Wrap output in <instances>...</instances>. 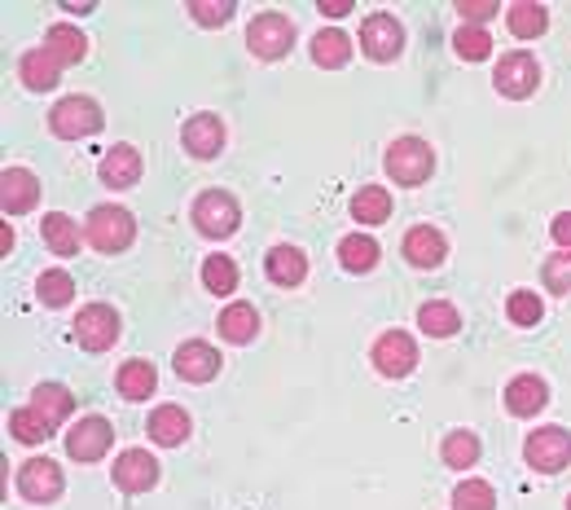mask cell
I'll return each instance as SVG.
<instances>
[{
	"label": "cell",
	"mask_w": 571,
	"mask_h": 510,
	"mask_svg": "<svg viewBox=\"0 0 571 510\" xmlns=\"http://www.w3.org/2000/svg\"><path fill=\"white\" fill-rule=\"evenodd\" d=\"M133 238H137V221H133L128 208H120V202H101V208H92L88 221H84V242L101 256L128 251Z\"/></svg>",
	"instance_id": "obj_1"
},
{
	"label": "cell",
	"mask_w": 571,
	"mask_h": 510,
	"mask_svg": "<svg viewBox=\"0 0 571 510\" xmlns=\"http://www.w3.org/2000/svg\"><path fill=\"white\" fill-rule=\"evenodd\" d=\"M243 225V208L228 189H202L194 198V229L202 238H234Z\"/></svg>",
	"instance_id": "obj_2"
},
{
	"label": "cell",
	"mask_w": 571,
	"mask_h": 510,
	"mask_svg": "<svg viewBox=\"0 0 571 510\" xmlns=\"http://www.w3.org/2000/svg\"><path fill=\"white\" fill-rule=\"evenodd\" d=\"M387 176L396 181V185H426L431 181V172H435V150L422 141V137H396L392 146H387Z\"/></svg>",
	"instance_id": "obj_3"
},
{
	"label": "cell",
	"mask_w": 571,
	"mask_h": 510,
	"mask_svg": "<svg viewBox=\"0 0 571 510\" xmlns=\"http://www.w3.org/2000/svg\"><path fill=\"white\" fill-rule=\"evenodd\" d=\"M105 124V115H101V107L92 97H62L58 107L49 111V133L53 137H62V141H79V137H92L97 128Z\"/></svg>",
	"instance_id": "obj_4"
},
{
	"label": "cell",
	"mask_w": 571,
	"mask_h": 510,
	"mask_svg": "<svg viewBox=\"0 0 571 510\" xmlns=\"http://www.w3.org/2000/svg\"><path fill=\"white\" fill-rule=\"evenodd\" d=\"M71 339L84 352L114 348V339H120V313H114L110 303H88V309H79V318L71 322Z\"/></svg>",
	"instance_id": "obj_5"
},
{
	"label": "cell",
	"mask_w": 571,
	"mask_h": 510,
	"mask_svg": "<svg viewBox=\"0 0 571 510\" xmlns=\"http://www.w3.org/2000/svg\"><path fill=\"white\" fill-rule=\"evenodd\" d=\"M290 45H295V23H290L286 14H273V10H269V14L251 18V27H247V49H251L260 62L286 58Z\"/></svg>",
	"instance_id": "obj_6"
},
{
	"label": "cell",
	"mask_w": 571,
	"mask_h": 510,
	"mask_svg": "<svg viewBox=\"0 0 571 510\" xmlns=\"http://www.w3.org/2000/svg\"><path fill=\"white\" fill-rule=\"evenodd\" d=\"M523 462L541 475H554L562 467H571V432L562 427H536L523 445Z\"/></svg>",
	"instance_id": "obj_7"
},
{
	"label": "cell",
	"mask_w": 571,
	"mask_h": 510,
	"mask_svg": "<svg viewBox=\"0 0 571 510\" xmlns=\"http://www.w3.org/2000/svg\"><path fill=\"white\" fill-rule=\"evenodd\" d=\"M110 445H114V427L101 419V414H88V419H79L71 432H66V458L71 462H101L105 453H110Z\"/></svg>",
	"instance_id": "obj_8"
},
{
	"label": "cell",
	"mask_w": 571,
	"mask_h": 510,
	"mask_svg": "<svg viewBox=\"0 0 571 510\" xmlns=\"http://www.w3.org/2000/svg\"><path fill=\"white\" fill-rule=\"evenodd\" d=\"M361 49L370 62H396L405 49V27L392 14H370L361 23Z\"/></svg>",
	"instance_id": "obj_9"
},
{
	"label": "cell",
	"mask_w": 571,
	"mask_h": 510,
	"mask_svg": "<svg viewBox=\"0 0 571 510\" xmlns=\"http://www.w3.org/2000/svg\"><path fill=\"white\" fill-rule=\"evenodd\" d=\"M493 84H497L501 97L523 101V97L536 92V84H541V66H536L532 53H506V58L497 62V71H493Z\"/></svg>",
	"instance_id": "obj_10"
},
{
	"label": "cell",
	"mask_w": 571,
	"mask_h": 510,
	"mask_svg": "<svg viewBox=\"0 0 571 510\" xmlns=\"http://www.w3.org/2000/svg\"><path fill=\"white\" fill-rule=\"evenodd\" d=\"M370 357H374V370H378L383 378H405V374H413V365H418V344H413L405 331H383Z\"/></svg>",
	"instance_id": "obj_11"
},
{
	"label": "cell",
	"mask_w": 571,
	"mask_h": 510,
	"mask_svg": "<svg viewBox=\"0 0 571 510\" xmlns=\"http://www.w3.org/2000/svg\"><path fill=\"white\" fill-rule=\"evenodd\" d=\"M181 146H185V154H194V159H215L220 146H224V120L211 115V111L189 115L185 128H181Z\"/></svg>",
	"instance_id": "obj_12"
},
{
	"label": "cell",
	"mask_w": 571,
	"mask_h": 510,
	"mask_svg": "<svg viewBox=\"0 0 571 510\" xmlns=\"http://www.w3.org/2000/svg\"><path fill=\"white\" fill-rule=\"evenodd\" d=\"M18 493L27 501H58L62 497V471L49 458H32L18 467Z\"/></svg>",
	"instance_id": "obj_13"
},
{
	"label": "cell",
	"mask_w": 571,
	"mask_h": 510,
	"mask_svg": "<svg viewBox=\"0 0 571 510\" xmlns=\"http://www.w3.org/2000/svg\"><path fill=\"white\" fill-rule=\"evenodd\" d=\"M114 484L124 493H150L159 484V462L146 449H124L114 458Z\"/></svg>",
	"instance_id": "obj_14"
},
{
	"label": "cell",
	"mask_w": 571,
	"mask_h": 510,
	"mask_svg": "<svg viewBox=\"0 0 571 510\" xmlns=\"http://www.w3.org/2000/svg\"><path fill=\"white\" fill-rule=\"evenodd\" d=\"M172 365H176V374H181L185 383H211V378L220 374V352H215L211 344H202V339H189V344L176 348Z\"/></svg>",
	"instance_id": "obj_15"
},
{
	"label": "cell",
	"mask_w": 571,
	"mask_h": 510,
	"mask_svg": "<svg viewBox=\"0 0 571 510\" xmlns=\"http://www.w3.org/2000/svg\"><path fill=\"white\" fill-rule=\"evenodd\" d=\"M36 198H40V181L27 167H5V176H0V208H5V216L32 212Z\"/></svg>",
	"instance_id": "obj_16"
},
{
	"label": "cell",
	"mask_w": 571,
	"mask_h": 510,
	"mask_svg": "<svg viewBox=\"0 0 571 510\" xmlns=\"http://www.w3.org/2000/svg\"><path fill=\"white\" fill-rule=\"evenodd\" d=\"M444 256H448V242H444V234L435 225H413L405 234V260L413 269H439Z\"/></svg>",
	"instance_id": "obj_17"
},
{
	"label": "cell",
	"mask_w": 571,
	"mask_h": 510,
	"mask_svg": "<svg viewBox=\"0 0 571 510\" xmlns=\"http://www.w3.org/2000/svg\"><path fill=\"white\" fill-rule=\"evenodd\" d=\"M545 405H549V387H545L536 374L510 378V387H506V410H510L514 419H536Z\"/></svg>",
	"instance_id": "obj_18"
},
{
	"label": "cell",
	"mask_w": 571,
	"mask_h": 510,
	"mask_svg": "<svg viewBox=\"0 0 571 510\" xmlns=\"http://www.w3.org/2000/svg\"><path fill=\"white\" fill-rule=\"evenodd\" d=\"M141 154H137V146H114V150H105V159H101V185L105 189H128V185H137L141 181Z\"/></svg>",
	"instance_id": "obj_19"
},
{
	"label": "cell",
	"mask_w": 571,
	"mask_h": 510,
	"mask_svg": "<svg viewBox=\"0 0 571 510\" xmlns=\"http://www.w3.org/2000/svg\"><path fill=\"white\" fill-rule=\"evenodd\" d=\"M264 273H269V282L273 286H299L303 277H308V256L299 251V247H290V242H282V247H273L269 256H264Z\"/></svg>",
	"instance_id": "obj_20"
},
{
	"label": "cell",
	"mask_w": 571,
	"mask_h": 510,
	"mask_svg": "<svg viewBox=\"0 0 571 510\" xmlns=\"http://www.w3.org/2000/svg\"><path fill=\"white\" fill-rule=\"evenodd\" d=\"M32 410L49 423V432H58V427L75 414V396H71L62 383H40V387L32 391Z\"/></svg>",
	"instance_id": "obj_21"
},
{
	"label": "cell",
	"mask_w": 571,
	"mask_h": 510,
	"mask_svg": "<svg viewBox=\"0 0 571 510\" xmlns=\"http://www.w3.org/2000/svg\"><path fill=\"white\" fill-rule=\"evenodd\" d=\"M146 432H150L154 445L176 449V445L189 440V414L181 410V405H159V410L150 414V423H146Z\"/></svg>",
	"instance_id": "obj_22"
},
{
	"label": "cell",
	"mask_w": 571,
	"mask_h": 510,
	"mask_svg": "<svg viewBox=\"0 0 571 510\" xmlns=\"http://www.w3.org/2000/svg\"><path fill=\"white\" fill-rule=\"evenodd\" d=\"M260 335V313H256V303L247 299H234L228 309L220 313V339L228 344H251Z\"/></svg>",
	"instance_id": "obj_23"
},
{
	"label": "cell",
	"mask_w": 571,
	"mask_h": 510,
	"mask_svg": "<svg viewBox=\"0 0 571 510\" xmlns=\"http://www.w3.org/2000/svg\"><path fill=\"white\" fill-rule=\"evenodd\" d=\"M58 75H62V62H58L45 45L32 49V53H23V62H18V79H23L27 88H36V92L58 88Z\"/></svg>",
	"instance_id": "obj_24"
},
{
	"label": "cell",
	"mask_w": 571,
	"mask_h": 510,
	"mask_svg": "<svg viewBox=\"0 0 571 510\" xmlns=\"http://www.w3.org/2000/svg\"><path fill=\"white\" fill-rule=\"evenodd\" d=\"M114 387H120V396H124V400H150V391L159 387V374H154V365H150V361L133 357V361H124V365H120V374H114Z\"/></svg>",
	"instance_id": "obj_25"
},
{
	"label": "cell",
	"mask_w": 571,
	"mask_h": 510,
	"mask_svg": "<svg viewBox=\"0 0 571 510\" xmlns=\"http://www.w3.org/2000/svg\"><path fill=\"white\" fill-rule=\"evenodd\" d=\"M418 326L431 339H452L457 331H462V313H457L448 299H431V303H422V309H418Z\"/></svg>",
	"instance_id": "obj_26"
},
{
	"label": "cell",
	"mask_w": 571,
	"mask_h": 510,
	"mask_svg": "<svg viewBox=\"0 0 571 510\" xmlns=\"http://www.w3.org/2000/svg\"><path fill=\"white\" fill-rule=\"evenodd\" d=\"M45 49L62 62V66H75V62H84V53H88V40H84V32L79 27H71V23H58V27H49V36H45Z\"/></svg>",
	"instance_id": "obj_27"
},
{
	"label": "cell",
	"mask_w": 571,
	"mask_h": 510,
	"mask_svg": "<svg viewBox=\"0 0 571 510\" xmlns=\"http://www.w3.org/2000/svg\"><path fill=\"white\" fill-rule=\"evenodd\" d=\"M348 58H352V40L343 36L338 27H330V32H316V36H312V62H316V66L338 71V66H348Z\"/></svg>",
	"instance_id": "obj_28"
},
{
	"label": "cell",
	"mask_w": 571,
	"mask_h": 510,
	"mask_svg": "<svg viewBox=\"0 0 571 510\" xmlns=\"http://www.w3.org/2000/svg\"><path fill=\"white\" fill-rule=\"evenodd\" d=\"M392 216V194L383 185H365L361 194H352V221L357 225H383Z\"/></svg>",
	"instance_id": "obj_29"
},
{
	"label": "cell",
	"mask_w": 571,
	"mask_h": 510,
	"mask_svg": "<svg viewBox=\"0 0 571 510\" xmlns=\"http://www.w3.org/2000/svg\"><path fill=\"white\" fill-rule=\"evenodd\" d=\"M40 234H45V247L53 256H75L79 251V225L66 212H49L45 225H40Z\"/></svg>",
	"instance_id": "obj_30"
},
{
	"label": "cell",
	"mask_w": 571,
	"mask_h": 510,
	"mask_svg": "<svg viewBox=\"0 0 571 510\" xmlns=\"http://www.w3.org/2000/svg\"><path fill=\"white\" fill-rule=\"evenodd\" d=\"M338 264L348 273H370L378 264V242L365 238V234H348L338 242Z\"/></svg>",
	"instance_id": "obj_31"
},
{
	"label": "cell",
	"mask_w": 571,
	"mask_h": 510,
	"mask_svg": "<svg viewBox=\"0 0 571 510\" xmlns=\"http://www.w3.org/2000/svg\"><path fill=\"white\" fill-rule=\"evenodd\" d=\"M475 462H480V436L475 432H448L444 436V467L471 471Z\"/></svg>",
	"instance_id": "obj_32"
},
{
	"label": "cell",
	"mask_w": 571,
	"mask_h": 510,
	"mask_svg": "<svg viewBox=\"0 0 571 510\" xmlns=\"http://www.w3.org/2000/svg\"><path fill=\"white\" fill-rule=\"evenodd\" d=\"M202 286L211 290V295H234L238 290V264L228 260V256H207L202 260Z\"/></svg>",
	"instance_id": "obj_33"
},
{
	"label": "cell",
	"mask_w": 571,
	"mask_h": 510,
	"mask_svg": "<svg viewBox=\"0 0 571 510\" xmlns=\"http://www.w3.org/2000/svg\"><path fill=\"white\" fill-rule=\"evenodd\" d=\"M36 295H40V303H49V309H66V303L75 299V282H71L66 269H45L36 277Z\"/></svg>",
	"instance_id": "obj_34"
},
{
	"label": "cell",
	"mask_w": 571,
	"mask_h": 510,
	"mask_svg": "<svg viewBox=\"0 0 571 510\" xmlns=\"http://www.w3.org/2000/svg\"><path fill=\"white\" fill-rule=\"evenodd\" d=\"M506 23H510V32H514L519 40H532V36H541V32L549 27V14H545V5H532V0H519V5H510V10H506Z\"/></svg>",
	"instance_id": "obj_35"
},
{
	"label": "cell",
	"mask_w": 571,
	"mask_h": 510,
	"mask_svg": "<svg viewBox=\"0 0 571 510\" xmlns=\"http://www.w3.org/2000/svg\"><path fill=\"white\" fill-rule=\"evenodd\" d=\"M452 510H497V488L488 480H462L452 488Z\"/></svg>",
	"instance_id": "obj_36"
},
{
	"label": "cell",
	"mask_w": 571,
	"mask_h": 510,
	"mask_svg": "<svg viewBox=\"0 0 571 510\" xmlns=\"http://www.w3.org/2000/svg\"><path fill=\"white\" fill-rule=\"evenodd\" d=\"M452 49H457V58H467V62H484V58L493 53V40H488V32H484V27L462 23V27L452 32Z\"/></svg>",
	"instance_id": "obj_37"
},
{
	"label": "cell",
	"mask_w": 571,
	"mask_h": 510,
	"mask_svg": "<svg viewBox=\"0 0 571 510\" xmlns=\"http://www.w3.org/2000/svg\"><path fill=\"white\" fill-rule=\"evenodd\" d=\"M10 436L23 440V445H40V440H49L53 432H49V423L27 405V410H14V414H10Z\"/></svg>",
	"instance_id": "obj_38"
},
{
	"label": "cell",
	"mask_w": 571,
	"mask_h": 510,
	"mask_svg": "<svg viewBox=\"0 0 571 510\" xmlns=\"http://www.w3.org/2000/svg\"><path fill=\"white\" fill-rule=\"evenodd\" d=\"M541 313H545V303L536 299V290H514V295L506 299V318H510L514 326H536Z\"/></svg>",
	"instance_id": "obj_39"
},
{
	"label": "cell",
	"mask_w": 571,
	"mask_h": 510,
	"mask_svg": "<svg viewBox=\"0 0 571 510\" xmlns=\"http://www.w3.org/2000/svg\"><path fill=\"white\" fill-rule=\"evenodd\" d=\"M541 277H545V290L554 295H567L571 290V251H558L541 264Z\"/></svg>",
	"instance_id": "obj_40"
},
{
	"label": "cell",
	"mask_w": 571,
	"mask_h": 510,
	"mask_svg": "<svg viewBox=\"0 0 571 510\" xmlns=\"http://www.w3.org/2000/svg\"><path fill=\"white\" fill-rule=\"evenodd\" d=\"M189 18H198L202 27H224L234 18V0H220V5H207V0H194L189 5Z\"/></svg>",
	"instance_id": "obj_41"
},
{
	"label": "cell",
	"mask_w": 571,
	"mask_h": 510,
	"mask_svg": "<svg viewBox=\"0 0 571 510\" xmlns=\"http://www.w3.org/2000/svg\"><path fill=\"white\" fill-rule=\"evenodd\" d=\"M549 234H554V242H558L562 251H571V212H562V216H554V225H549Z\"/></svg>",
	"instance_id": "obj_42"
},
{
	"label": "cell",
	"mask_w": 571,
	"mask_h": 510,
	"mask_svg": "<svg viewBox=\"0 0 571 510\" xmlns=\"http://www.w3.org/2000/svg\"><path fill=\"white\" fill-rule=\"evenodd\" d=\"M457 14L471 18V27H480L484 18H493V14H497V5H467V0H462V5H457Z\"/></svg>",
	"instance_id": "obj_43"
},
{
	"label": "cell",
	"mask_w": 571,
	"mask_h": 510,
	"mask_svg": "<svg viewBox=\"0 0 571 510\" xmlns=\"http://www.w3.org/2000/svg\"><path fill=\"white\" fill-rule=\"evenodd\" d=\"M321 14H325V18H343V14H352V0H321Z\"/></svg>",
	"instance_id": "obj_44"
},
{
	"label": "cell",
	"mask_w": 571,
	"mask_h": 510,
	"mask_svg": "<svg viewBox=\"0 0 571 510\" xmlns=\"http://www.w3.org/2000/svg\"><path fill=\"white\" fill-rule=\"evenodd\" d=\"M0 247H5V256L14 251V229H10V225H5V234H0Z\"/></svg>",
	"instance_id": "obj_45"
},
{
	"label": "cell",
	"mask_w": 571,
	"mask_h": 510,
	"mask_svg": "<svg viewBox=\"0 0 571 510\" xmlns=\"http://www.w3.org/2000/svg\"><path fill=\"white\" fill-rule=\"evenodd\" d=\"M567 510H571V497H567Z\"/></svg>",
	"instance_id": "obj_46"
}]
</instances>
